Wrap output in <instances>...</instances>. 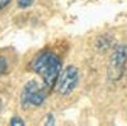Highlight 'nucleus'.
Returning <instances> with one entry per match:
<instances>
[{"instance_id":"f257e3e1","label":"nucleus","mask_w":127,"mask_h":126,"mask_svg":"<svg viewBox=\"0 0 127 126\" xmlns=\"http://www.w3.org/2000/svg\"><path fill=\"white\" fill-rule=\"evenodd\" d=\"M32 68L37 74H39V77L43 79L47 87H52L59 78L61 66H60V60L54 54L43 52L34 59Z\"/></svg>"},{"instance_id":"f03ea898","label":"nucleus","mask_w":127,"mask_h":126,"mask_svg":"<svg viewBox=\"0 0 127 126\" xmlns=\"http://www.w3.org/2000/svg\"><path fill=\"white\" fill-rule=\"evenodd\" d=\"M127 62V46L121 45L113 51L108 66V79L112 82H117L122 78L123 70Z\"/></svg>"},{"instance_id":"7ed1b4c3","label":"nucleus","mask_w":127,"mask_h":126,"mask_svg":"<svg viewBox=\"0 0 127 126\" xmlns=\"http://www.w3.org/2000/svg\"><path fill=\"white\" fill-rule=\"evenodd\" d=\"M79 80V70L75 66H67L57 78L56 90L61 96H67L74 89Z\"/></svg>"},{"instance_id":"20e7f679","label":"nucleus","mask_w":127,"mask_h":126,"mask_svg":"<svg viewBox=\"0 0 127 126\" xmlns=\"http://www.w3.org/2000/svg\"><path fill=\"white\" fill-rule=\"evenodd\" d=\"M46 99V92L43 88H41L36 82H29L26 84V87L22 93V103L29 104V106H41Z\"/></svg>"},{"instance_id":"39448f33","label":"nucleus","mask_w":127,"mask_h":126,"mask_svg":"<svg viewBox=\"0 0 127 126\" xmlns=\"http://www.w3.org/2000/svg\"><path fill=\"white\" fill-rule=\"evenodd\" d=\"M6 66H8V62H6V60H5L3 56H0V77H1V75L4 74V73H5Z\"/></svg>"},{"instance_id":"423d86ee","label":"nucleus","mask_w":127,"mask_h":126,"mask_svg":"<svg viewBox=\"0 0 127 126\" xmlns=\"http://www.w3.org/2000/svg\"><path fill=\"white\" fill-rule=\"evenodd\" d=\"M10 125H12V126H23L24 121L20 117H18V116H14L12 120H10Z\"/></svg>"},{"instance_id":"0eeeda50","label":"nucleus","mask_w":127,"mask_h":126,"mask_svg":"<svg viewBox=\"0 0 127 126\" xmlns=\"http://www.w3.org/2000/svg\"><path fill=\"white\" fill-rule=\"evenodd\" d=\"M33 1H34V0H18V5L24 9V8L31 6L32 4H33Z\"/></svg>"},{"instance_id":"6e6552de","label":"nucleus","mask_w":127,"mask_h":126,"mask_svg":"<svg viewBox=\"0 0 127 126\" xmlns=\"http://www.w3.org/2000/svg\"><path fill=\"white\" fill-rule=\"evenodd\" d=\"M55 124V120H54V116L50 113L47 116V121H46V125H54Z\"/></svg>"},{"instance_id":"1a4fd4ad","label":"nucleus","mask_w":127,"mask_h":126,"mask_svg":"<svg viewBox=\"0 0 127 126\" xmlns=\"http://www.w3.org/2000/svg\"><path fill=\"white\" fill-rule=\"evenodd\" d=\"M9 3H10V0H0V10H3Z\"/></svg>"}]
</instances>
